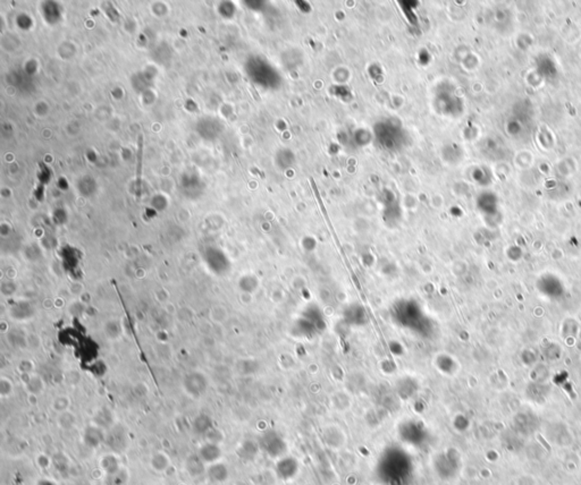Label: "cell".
I'll return each instance as SVG.
<instances>
[{
    "mask_svg": "<svg viewBox=\"0 0 581 485\" xmlns=\"http://www.w3.org/2000/svg\"><path fill=\"white\" fill-rule=\"evenodd\" d=\"M207 475L210 481L216 483H223L227 478H229V469H227L226 465L221 463H216L213 465H209L207 468Z\"/></svg>",
    "mask_w": 581,
    "mask_h": 485,
    "instance_id": "52a82bcc",
    "label": "cell"
},
{
    "mask_svg": "<svg viewBox=\"0 0 581 485\" xmlns=\"http://www.w3.org/2000/svg\"><path fill=\"white\" fill-rule=\"evenodd\" d=\"M70 406V399L67 396H58L54 399L52 403L53 409L58 414H62L64 412H67Z\"/></svg>",
    "mask_w": 581,
    "mask_h": 485,
    "instance_id": "9a60e30c",
    "label": "cell"
},
{
    "mask_svg": "<svg viewBox=\"0 0 581 485\" xmlns=\"http://www.w3.org/2000/svg\"><path fill=\"white\" fill-rule=\"evenodd\" d=\"M205 439L207 440V442L209 443H214V444H219L220 442H223L224 440V434L220 430L216 427H211L210 430L205 434Z\"/></svg>",
    "mask_w": 581,
    "mask_h": 485,
    "instance_id": "e0dca14e",
    "label": "cell"
},
{
    "mask_svg": "<svg viewBox=\"0 0 581 485\" xmlns=\"http://www.w3.org/2000/svg\"><path fill=\"white\" fill-rule=\"evenodd\" d=\"M198 456L207 466H209V465L219 463V459L221 458V449L219 444L206 442L204 446L200 447Z\"/></svg>",
    "mask_w": 581,
    "mask_h": 485,
    "instance_id": "277c9868",
    "label": "cell"
},
{
    "mask_svg": "<svg viewBox=\"0 0 581 485\" xmlns=\"http://www.w3.org/2000/svg\"><path fill=\"white\" fill-rule=\"evenodd\" d=\"M28 335H24L22 331H11L8 333V341L13 342L16 347L28 346Z\"/></svg>",
    "mask_w": 581,
    "mask_h": 485,
    "instance_id": "2e32d148",
    "label": "cell"
},
{
    "mask_svg": "<svg viewBox=\"0 0 581 485\" xmlns=\"http://www.w3.org/2000/svg\"><path fill=\"white\" fill-rule=\"evenodd\" d=\"M14 391V385L11 379L3 376L0 379V396L3 398L9 397Z\"/></svg>",
    "mask_w": 581,
    "mask_h": 485,
    "instance_id": "ac0fdd59",
    "label": "cell"
},
{
    "mask_svg": "<svg viewBox=\"0 0 581 485\" xmlns=\"http://www.w3.org/2000/svg\"><path fill=\"white\" fill-rule=\"evenodd\" d=\"M151 468L157 473H164L170 466V459L165 452H157L150 459Z\"/></svg>",
    "mask_w": 581,
    "mask_h": 485,
    "instance_id": "8fae6325",
    "label": "cell"
},
{
    "mask_svg": "<svg viewBox=\"0 0 581 485\" xmlns=\"http://www.w3.org/2000/svg\"><path fill=\"white\" fill-rule=\"evenodd\" d=\"M9 316L15 321H28L31 320L35 315V309L31 303L28 301H21L15 304L9 309Z\"/></svg>",
    "mask_w": 581,
    "mask_h": 485,
    "instance_id": "7a4b0ae2",
    "label": "cell"
},
{
    "mask_svg": "<svg viewBox=\"0 0 581 485\" xmlns=\"http://www.w3.org/2000/svg\"><path fill=\"white\" fill-rule=\"evenodd\" d=\"M106 442L114 451H123L128 444V436L122 427H113L106 437Z\"/></svg>",
    "mask_w": 581,
    "mask_h": 485,
    "instance_id": "5b68a950",
    "label": "cell"
},
{
    "mask_svg": "<svg viewBox=\"0 0 581 485\" xmlns=\"http://www.w3.org/2000/svg\"><path fill=\"white\" fill-rule=\"evenodd\" d=\"M182 386L185 393L192 398H200L209 388V380L204 372L191 371L183 378Z\"/></svg>",
    "mask_w": 581,
    "mask_h": 485,
    "instance_id": "6da1fadb",
    "label": "cell"
},
{
    "mask_svg": "<svg viewBox=\"0 0 581 485\" xmlns=\"http://www.w3.org/2000/svg\"><path fill=\"white\" fill-rule=\"evenodd\" d=\"M106 437H107V433L105 432L104 428L99 427L98 425H95V424H92V425L85 427L82 438H83V442L87 444L88 447L97 448L100 446V444L106 442Z\"/></svg>",
    "mask_w": 581,
    "mask_h": 485,
    "instance_id": "3957f363",
    "label": "cell"
},
{
    "mask_svg": "<svg viewBox=\"0 0 581 485\" xmlns=\"http://www.w3.org/2000/svg\"><path fill=\"white\" fill-rule=\"evenodd\" d=\"M39 485H55V484L52 482H49V481H42V482H40Z\"/></svg>",
    "mask_w": 581,
    "mask_h": 485,
    "instance_id": "7402d4cb",
    "label": "cell"
},
{
    "mask_svg": "<svg viewBox=\"0 0 581 485\" xmlns=\"http://www.w3.org/2000/svg\"><path fill=\"white\" fill-rule=\"evenodd\" d=\"M213 426H214L213 419H211L209 415H207V414H199V415L194 418L193 424H192L193 431L196 434H201V436H205V434Z\"/></svg>",
    "mask_w": 581,
    "mask_h": 485,
    "instance_id": "30bf717a",
    "label": "cell"
},
{
    "mask_svg": "<svg viewBox=\"0 0 581 485\" xmlns=\"http://www.w3.org/2000/svg\"><path fill=\"white\" fill-rule=\"evenodd\" d=\"M104 330H105V335L107 336L108 339L116 340V339H118V338H120V336H122L123 328H122V325H120L119 321L110 320L108 322H106Z\"/></svg>",
    "mask_w": 581,
    "mask_h": 485,
    "instance_id": "4fadbf2b",
    "label": "cell"
},
{
    "mask_svg": "<svg viewBox=\"0 0 581 485\" xmlns=\"http://www.w3.org/2000/svg\"><path fill=\"white\" fill-rule=\"evenodd\" d=\"M33 363L29 360H24L21 363H19L18 368L19 371L22 372V374H31V372L33 371Z\"/></svg>",
    "mask_w": 581,
    "mask_h": 485,
    "instance_id": "44dd1931",
    "label": "cell"
},
{
    "mask_svg": "<svg viewBox=\"0 0 581 485\" xmlns=\"http://www.w3.org/2000/svg\"><path fill=\"white\" fill-rule=\"evenodd\" d=\"M184 467L190 476L194 478L207 473V465L201 461V458L198 456V453L191 454V456L186 458L184 463Z\"/></svg>",
    "mask_w": 581,
    "mask_h": 485,
    "instance_id": "8992f818",
    "label": "cell"
},
{
    "mask_svg": "<svg viewBox=\"0 0 581 485\" xmlns=\"http://www.w3.org/2000/svg\"><path fill=\"white\" fill-rule=\"evenodd\" d=\"M24 385L25 388H27V391L30 393V395L34 397L41 395L45 388V383L43 381V379L40 375L30 374L27 380L24 381Z\"/></svg>",
    "mask_w": 581,
    "mask_h": 485,
    "instance_id": "9c48e42d",
    "label": "cell"
},
{
    "mask_svg": "<svg viewBox=\"0 0 581 485\" xmlns=\"http://www.w3.org/2000/svg\"><path fill=\"white\" fill-rule=\"evenodd\" d=\"M110 477V483L112 485H124L126 482L129 481V474L124 469H120L119 472H117L116 474L112 475Z\"/></svg>",
    "mask_w": 581,
    "mask_h": 485,
    "instance_id": "d6986e66",
    "label": "cell"
},
{
    "mask_svg": "<svg viewBox=\"0 0 581 485\" xmlns=\"http://www.w3.org/2000/svg\"><path fill=\"white\" fill-rule=\"evenodd\" d=\"M94 423L95 425H98L101 428H107L110 427L113 425V422H114V417H113V414L112 412L109 411V409H99L97 412V414L94 415Z\"/></svg>",
    "mask_w": 581,
    "mask_h": 485,
    "instance_id": "7c38bea8",
    "label": "cell"
},
{
    "mask_svg": "<svg viewBox=\"0 0 581 485\" xmlns=\"http://www.w3.org/2000/svg\"><path fill=\"white\" fill-rule=\"evenodd\" d=\"M100 468L103 469V471L108 475V476H112V475L116 474L117 472H119L120 469V464L118 458L115 456L113 453H108V454H105L104 457H101L100 459Z\"/></svg>",
    "mask_w": 581,
    "mask_h": 485,
    "instance_id": "ba28073f",
    "label": "cell"
},
{
    "mask_svg": "<svg viewBox=\"0 0 581 485\" xmlns=\"http://www.w3.org/2000/svg\"><path fill=\"white\" fill-rule=\"evenodd\" d=\"M18 286L15 284V281L13 280H9L6 282H3L2 286H0V290H2V294L6 297H11L13 296L15 292H16Z\"/></svg>",
    "mask_w": 581,
    "mask_h": 485,
    "instance_id": "ffe728a7",
    "label": "cell"
},
{
    "mask_svg": "<svg viewBox=\"0 0 581 485\" xmlns=\"http://www.w3.org/2000/svg\"><path fill=\"white\" fill-rule=\"evenodd\" d=\"M58 425L63 430H70L75 425H77V416L69 411L64 412L62 414H58Z\"/></svg>",
    "mask_w": 581,
    "mask_h": 485,
    "instance_id": "5bb4252c",
    "label": "cell"
}]
</instances>
